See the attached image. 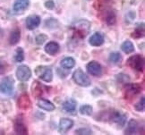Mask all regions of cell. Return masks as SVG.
<instances>
[{
    "label": "cell",
    "mask_w": 145,
    "mask_h": 135,
    "mask_svg": "<svg viewBox=\"0 0 145 135\" xmlns=\"http://www.w3.org/2000/svg\"><path fill=\"white\" fill-rule=\"evenodd\" d=\"M48 39V36L45 34H40L36 37V43L38 45H42Z\"/></svg>",
    "instance_id": "cell-32"
},
{
    "label": "cell",
    "mask_w": 145,
    "mask_h": 135,
    "mask_svg": "<svg viewBox=\"0 0 145 135\" xmlns=\"http://www.w3.org/2000/svg\"><path fill=\"white\" fill-rule=\"evenodd\" d=\"M14 130L16 134H19V135H27L28 134V129H27L26 125L24 123V122L21 120H17L14 123Z\"/></svg>",
    "instance_id": "cell-17"
},
{
    "label": "cell",
    "mask_w": 145,
    "mask_h": 135,
    "mask_svg": "<svg viewBox=\"0 0 145 135\" xmlns=\"http://www.w3.org/2000/svg\"><path fill=\"white\" fill-rule=\"evenodd\" d=\"M116 13L114 11H107L106 12V15H105V22H107L108 25H112L116 22Z\"/></svg>",
    "instance_id": "cell-23"
},
{
    "label": "cell",
    "mask_w": 145,
    "mask_h": 135,
    "mask_svg": "<svg viewBox=\"0 0 145 135\" xmlns=\"http://www.w3.org/2000/svg\"><path fill=\"white\" fill-rule=\"evenodd\" d=\"M91 24L87 20H79L72 24L71 30L72 33V38L75 39H82L84 38L88 33L91 31Z\"/></svg>",
    "instance_id": "cell-1"
},
{
    "label": "cell",
    "mask_w": 145,
    "mask_h": 135,
    "mask_svg": "<svg viewBox=\"0 0 145 135\" xmlns=\"http://www.w3.org/2000/svg\"><path fill=\"white\" fill-rule=\"evenodd\" d=\"M93 108L91 105H83L80 108V113L83 115H91Z\"/></svg>",
    "instance_id": "cell-28"
},
{
    "label": "cell",
    "mask_w": 145,
    "mask_h": 135,
    "mask_svg": "<svg viewBox=\"0 0 145 135\" xmlns=\"http://www.w3.org/2000/svg\"><path fill=\"white\" fill-rule=\"evenodd\" d=\"M18 108L23 110H28L31 106V101L27 94H22L17 101Z\"/></svg>",
    "instance_id": "cell-11"
},
{
    "label": "cell",
    "mask_w": 145,
    "mask_h": 135,
    "mask_svg": "<svg viewBox=\"0 0 145 135\" xmlns=\"http://www.w3.org/2000/svg\"><path fill=\"white\" fill-rule=\"evenodd\" d=\"M5 72V66L2 62H0V76H1L2 74H4Z\"/></svg>",
    "instance_id": "cell-34"
},
{
    "label": "cell",
    "mask_w": 145,
    "mask_h": 135,
    "mask_svg": "<svg viewBox=\"0 0 145 135\" xmlns=\"http://www.w3.org/2000/svg\"><path fill=\"white\" fill-rule=\"evenodd\" d=\"M45 7H46V8H48V9L52 10V9H54V7H55V3L52 1V0H48V1L45 3Z\"/></svg>",
    "instance_id": "cell-33"
},
{
    "label": "cell",
    "mask_w": 145,
    "mask_h": 135,
    "mask_svg": "<svg viewBox=\"0 0 145 135\" xmlns=\"http://www.w3.org/2000/svg\"><path fill=\"white\" fill-rule=\"evenodd\" d=\"M30 1L29 0H15L14 4V11L15 13H23L28 7H29Z\"/></svg>",
    "instance_id": "cell-14"
},
{
    "label": "cell",
    "mask_w": 145,
    "mask_h": 135,
    "mask_svg": "<svg viewBox=\"0 0 145 135\" xmlns=\"http://www.w3.org/2000/svg\"><path fill=\"white\" fill-rule=\"evenodd\" d=\"M143 36H144V23H142L135 28V31H133L132 34V37L135 38H139Z\"/></svg>",
    "instance_id": "cell-24"
},
{
    "label": "cell",
    "mask_w": 145,
    "mask_h": 135,
    "mask_svg": "<svg viewBox=\"0 0 145 135\" xmlns=\"http://www.w3.org/2000/svg\"><path fill=\"white\" fill-rule=\"evenodd\" d=\"M59 45L58 43L55 42V41H50L48 42L44 49H45V52L48 54V55H55L56 54H57L58 51H59Z\"/></svg>",
    "instance_id": "cell-16"
},
{
    "label": "cell",
    "mask_w": 145,
    "mask_h": 135,
    "mask_svg": "<svg viewBox=\"0 0 145 135\" xmlns=\"http://www.w3.org/2000/svg\"><path fill=\"white\" fill-rule=\"evenodd\" d=\"M72 80L74 82L81 87H89L91 84L90 80L85 72H83L81 69H76L72 74Z\"/></svg>",
    "instance_id": "cell-3"
},
{
    "label": "cell",
    "mask_w": 145,
    "mask_h": 135,
    "mask_svg": "<svg viewBox=\"0 0 145 135\" xmlns=\"http://www.w3.org/2000/svg\"><path fill=\"white\" fill-rule=\"evenodd\" d=\"M89 43L93 47H100L104 43V36L100 32H95L91 36Z\"/></svg>",
    "instance_id": "cell-13"
},
{
    "label": "cell",
    "mask_w": 145,
    "mask_h": 135,
    "mask_svg": "<svg viewBox=\"0 0 145 135\" xmlns=\"http://www.w3.org/2000/svg\"><path fill=\"white\" fill-rule=\"evenodd\" d=\"M142 87L139 83H128L125 88V98L130 99L142 92Z\"/></svg>",
    "instance_id": "cell-6"
},
{
    "label": "cell",
    "mask_w": 145,
    "mask_h": 135,
    "mask_svg": "<svg viewBox=\"0 0 145 135\" xmlns=\"http://www.w3.org/2000/svg\"><path fill=\"white\" fill-rule=\"evenodd\" d=\"M138 130V123L135 119H131L127 123V127L125 131V134H135Z\"/></svg>",
    "instance_id": "cell-19"
},
{
    "label": "cell",
    "mask_w": 145,
    "mask_h": 135,
    "mask_svg": "<svg viewBox=\"0 0 145 135\" xmlns=\"http://www.w3.org/2000/svg\"><path fill=\"white\" fill-rule=\"evenodd\" d=\"M21 38V31L19 29H14L11 31V34L9 37V43L11 45H16Z\"/></svg>",
    "instance_id": "cell-20"
},
{
    "label": "cell",
    "mask_w": 145,
    "mask_h": 135,
    "mask_svg": "<svg viewBox=\"0 0 145 135\" xmlns=\"http://www.w3.org/2000/svg\"><path fill=\"white\" fill-rule=\"evenodd\" d=\"M41 94H42V89H41L40 84L35 82L32 85V95L35 98H39Z\"/></svg>",
    "instance_id": "cell-26"
},
{
    "label": "cell",
    "mask_w": 145,
    "mask_h": 135,
    "mask_svg": "<svg viewBox=\"0 0 145 135\" xmlns=\"http://www.w3.org/2000/svg\"><path fill=\"white\" fill-rule=\"evenodd\" d=\"M14 60L17 63H21L24 60V51L22 48H17L15 50V55H14Z\"/></svg>",
    "instance_id": "cell-27"
},
{
    "label": "cell",
    "mask_w": 145,
    "mask_h": 135,
    "mask_svg": "<svg viewBox=\"0 0 145 135\" xmlns=\"http://www.w3.org/2000/svg\"><path fill=\"white\" fill-rule=\"evenodd\" d=\"M87 1H90V0H87Z\"/></svg>",
    "instance_id": "cell-35"
},
{
    "label": "cell",
    "mask_w": 145,
    "mask_h": 135,
    "mask_svg": "<svg viewBox=\"0 0 145 135\" xmlns=\"http://www.w3.org/2000/svg\"><path fill=\"white\" fill-rule=\"evenodd\" d=\"M108 118L113 123H115L116 125H118L119 127H123L126 123L127 115L126 114H121L118 111H112L109 113Z\"/></svg>",
    "instance_id": "cell-8"
},
{
    "label": "cell",
    "mask_w": 145,
    "mask_h": 135,
    "mask_svg": "<svg viewBox=\"0 0 145 135\" xmlns=\"http://www.w3.org/2000/svg\"><path fill=\"white\" fill-rule=\"evenodd\" d=\"M144 97H142L141 99L138 101V102L135 105V109L136 111H139V112H142L144 111V108H145V103H144Z\"/></svg>",
    "instance_id": "cell-29"
},
{
    "label": "cell",
    "mask_w": 145,
    "mask_h": 135,
    "mask_svg": "<svg viewBox=\"0 0 145 135\" xmlns=\"http://www.w3.org/2000/svg\"><path fill=\"white\" fill-rule=\"evenodd\" d=\"M38 106L40 108L45 110V111H48V112H51V111H54L55 110V105L50 102L49 100H47V99H40L38 101Z\"/></svg>",
    "instance_id": "cell-18"
},
{
    "label": "cell",
    "mask_w": 145,
    "mask_h": 135,
    "mask_svg": "<svg viewBox=\"0 0 145 135\" xmlns=\"http://www.w3.org/2000/svg\"><path fill=\"white\" fill-rule=\"evenodd\" d=\"M60 65L63 67L65 69H67L70 70L72 69V67H74L75 65V60L72 58V57H65L63 60H61L60 62Z\"/></svg>",
    "instance_id": "cell-21"
},
{
    "label": "cell",
    "mask_w": 145,
    "mask_h": 135,
    "mask_svg": "<svg viewBox=\"0 0 145 135\" xmlns=\"http://www.w3.org/2000/svg\"><path fill=\"white\" fill-rule=\"evenodd\" d=\"M127 65L133 70L137 72H143L144 69V58L142 55L136 54L127 59Z\"/></svg>",
    "instance_id": "cell-2"
},
{
    "label": "cell",
    "mask_w": 145,
    "mask_h": 135,
    "mask_svg": "<svg viewBox=\"0 0 145 135\" xmlns=\"http://www.w3.org/2000/svg\"><path fill=\"white\" fill-rule=\"evenodd\" d=\"M74 126V121L69 119V118H62L59 122L58 125V131L59 132H66Z\"/></svg>",
    "instance_id": "cell-12"
},
{
    "label": "cell",
    "mask_w": 145,
    "mask_h": 135,
    "mask_svg": "<svg viewBox=\"0 0 145 135\" xmlns=\"http://www.w3.org/2000/svg\"><path fill=\"white\" fill-rule=\"evenodd\" d=\"M121 49L122 51L125 53V54H131L135 51V46L132 41L130 40H125L122 43L121 45Z\"/></svg>",
    "instance_id": "cell-22"
},
{
    "label": "cell",
    "mask_w": 145,
    "mask_h": 135,
    "mask_svg": "<svg viewBox=\"0 0 145 135\" xmlns=\"http://www.w3.org/2000/svg\"><path fill=\"white\" fill-rule=\"evenodd\" d=\"M40 24V17L39 15H31L26 19V27L28 30L33 31Z\"/></svg>",
    "instance_id": "cell-10"
},
{
    "label": "cell",
    "mask_w": 145,
    "mask_h": 135,
    "mask_svg": "<svg viewBox=\"0 0 145 135\" xmlns=\"http://www.w3.org/2000/svg\"><path fill=\"white\" fill-rule=\"evenodd\" d=\"M75 133L78 135H91V134H92V131L90 128L82 127V128H80V129H78V130H76Z\"/></svg>",
    "instance_id": "cell-30"
},
{
    "label": "cell",
    "mask_w": 145,
    "mask_h": 135,
    "mask_svg": "<svg viewBox=\"0 0 145 135\" xmlns=\"http://www.w3.org/2000/svg\"><path fill=\"white\" fill-rule=\"evenodd\" d=\"M116 78H118V80L120 82H123V83H127L129 82V77H128L127 74H118L116 75Z\"/></svg>",
    "instance_id": "cell-31"
},
{
    "label": "cell",
    "mask_w": 145,
    "mask_h": 135,
    "mask_svg": "<svg viewBox=\"0 0 145 135\" xmlns=\"http://www.w3.org/2000/svg\"><path fill=\"white\" fill-rule=\"evenodd\" d=\"M14 88V80L12 76L5 77L0 82V92L5 95H12Z\"/></svg>",
    "instance_id": "cell-5"
},
{
    "label": "cell",
    "mask_w": 145,
    "mask_h": 135,
    "mask_svg": "<svg viewBox=\"0 0 145 135\" xmlns=\"http://www.w3.org/2000/svg\"><path fill=\"white\" fill-rule=\"evenodd\" d=\"M87 72L93 76H100L102 74V67L97 61H91L86 65Z\"/></svg>",
    "instance_id": "cell-9"
},
{
    "label": "cell",
    "mask_w": 145,
    "mask_h": 135,
    "mask_svg": "<svg viewBox=\"0 0 145 135\" xmlns=\"http://www.w3.org/2000/svg\"><path fill=\"white\" fill-rule=\"evenodd\" d=\"M108 60L110 63H113V64H118L122 61V55L120 53L118 52H113L109 55L108 57Z\"/></svg>",
    "instance_id": "cell-25"
},
{
    "label": "cell",
    "mask_w": 145,
    "mask_h": 135,
    "mask_svg": "<svg viewBox=\"0 0 145 135\" xmlns=\"http://www.w3.org/2000/svg\"><path fill=\"white\" fill-rule=\"evenodd\" d=\"M76 106H77V102L72 98H70V99H67L66 101L63 103V110L66 113H70V114H72L74 112H75L76 110Z\"/></svg>",
    "instance_id": "cell-15"
},
{
    "label": "cell",
    "mask_w": 145,
    "mask_h": 135,
    "mask_svg": "<svg viewBox=\"0 0 145 135\" xmlns=\"http://www.w3.org/2000/svg\"><path fill=\"white\" fill-rule=\"evenodd\" d=\"M35 74L41 81L45 82H50L53 80V72L50 67L44 65L38 66L35 69Z\"/></svg>",
    "instance_id": "cell-4"
},
{
    "label": "cell",
    "mask_w": 145,
    "mask_h": 135,
    "mask_svg": "<svg viewBox=\"0 0 145 135\" xmlns=\"http://www.w3.org/2000/svg\"><path fill=\"white\" fill-rule=\"evenodd\" d=\"M16 77L21 82H27L31 77V71L29 66L27 65H20L16 70Z\"/></svg>",
    "instance_id": "cell-7"
}]
</instances>
